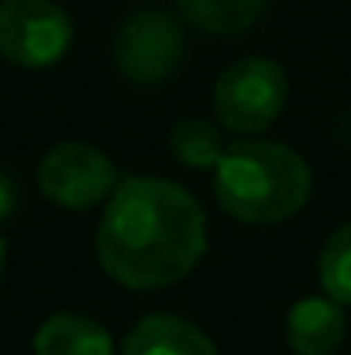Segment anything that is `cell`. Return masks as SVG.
I'll return each instance as SVG.
<instances>
[{"label":"cell","instance_id":"5bb4252c","mask_svg":"<svg viewBox=\"0 0 351 355\" xmlns=\"http://www.w3.org/2000/svg\"><path fill=\"white\" fill-rule=\"evenodd\" d=\"M3 255H7V245H3V238H0V272H3Z\"/></svg>","mask_w":351,"mask_h":355},{"label":"cell","instance_id":"30bf717a","mask_svg":"<svg viewBox=\"0 0 351 355\" xmlns=\"http://www.w3.org/2000/svg\"><path fill=\"white\" fill-rule=\"evenodd\" d=\"M176 3L193 28L217 38H234L262 17L269 0H176Z\"/></svg>","mask_w":351,"mask_h":355},{"label":"cell","instance_id":"7c38bea8","mask_svg":"<svg viewBox=\"0 0 351 355\" xmlns=\"http://www.w3.org/2000/svg\"><path fill=\"white\" fill-rule=\"evenodd\" d=\"M317 272H321L324 293L351 307V221L327 238L321 262H317Z\"/></svg>","mask_w":351,"mask_h":355},{"label":"cell","instance_id":"8fae6325","mask_svg":"<svg viewBox=\"0 0 351 355\" xmlns=\"http://www.w3.org/2000/svg\"><path fill=\"white\" fill-rule=\"evenodd\" d=\"M172 155L190 169H214L224 155L221 128L207 118H183L172 124Z\"/></svg>","mask_w":351,"mask_h":355},{"label":"cell","instance_id":"277c9868","mask_svg":"<svg viewBox=\"0 0 351 355\" xmlns=\"http://www.w3.org/2000/svg\"><path fill=\"white\" fill-rule=\"evenodd\" d=\"M73 35V17L55 0H0V55L14 66H55Z\"/></svg>","mask_w":351,"mask_h":355},{"label":"cell","instance_id":"9c48e42d","mask_svg":"<svg viewBox=\"0 0 351 355\" xmlns=\"http://www.w3.org/2000/svg\"><path fill=\"white\" fill-rule=\"evenodd\" d=\"M35 355H114L111 331L83 314H52L35 331Z\"/></svg>","mask_w":351,"mask_h":355},{"label":"cell","instance_id":"ba28073f","mask_svg":"<svg viewBox=\"0 0 351 355\" xmlns=\"http://www.w3.org/2000/svg\"><path fill=\"white\" fill-rule=\"evenodd\" d=\"M120 355H217V345L186 318L148 314L127 331Z\"/></svg>","mask_w":351,"mask_h":355},{"label":"cell","instance_id":"8992f818","mask_svg":"<svg viewBox=\"0 0 351 355\" xmlns=\"http://www.w3.org/2000/svg\"><path fill=\"white\" fill-rule=\"evenodd\" d=\"M183 62V28L162 10H138L124 17L114 35L117 73L138 87L165 83Z\"/></svg>","mask_w":351,"mask_h":355},{"label":"cell","instance_id":"3957f363","mask_svg":"<svg viewBox=\"0 0 351 355\" xmlns=\"http://www.w3.org/2000/svg\"><path fill=\"white\" fill-rule=\"evenodd\" d=\"M286 97H289L286 69L272 59L248 55L221 73L214 87V111L221 128L241 138H255L282 114Z\"/></svg>","mask_w":351,"mask_h":355},{"label":"cell","instance_id":"6da1fadb","mask_svg":"<svg viewBox=\"0 0 351 355\" xmlns=\"http://www.w3.org/2000/svg\"><path fill=\"white\" fill-rule=\"evenodd\" d=\"M207 252V214L197 197L159 176H131L107 197L97 259L131 290H159L186 279Z\"/></svg>","mask_w":351,"mask_h":355},{"label":"cell","instance_id":"7a4b0ae2","mask_svg":"<svg viewBox=\"0 0 351 355\" xmlns=\"http://www.w3.org/2000/svg\"><path fill=\"white\" fill-rule=\"evenodd\" d=\"M307 159L265 138H241L224 148L214 166V193L224 214L241 225H282L300 214L310 200Z\"/></svg>","mask_w":351,"mask_h":355},{"label":"cell","instance_id":"4fadbf2b","mask_svg":"<svg viewBox=\"0 0 351 355\" xmlns=\"http://www.w3.org/2000/svg\"><path fill=\"white\" fill-rule=\"evenodd\" d=\"M17 207V187L7 173H0V221H7Z\"/></svg>","mask_w":351,"mask_h":355},{"label":"cell","instance_id":"5b68a950","mask_svg":"<svg viewBox=\"0 0 351 355\" xmlns=\"http://www.w3.org/2000/svg\"><path fill=\"white\" fill-rule=\"evenodd\" d=\"M38 187L66 211H90L114 193L117 169L107 152L87 141H59L42 155Z\"/></svg>","mask_w":351,"mask_h":355},{"label":"cell","instance_id":"52a82bcc","mask_svg":"<svg viewBox=\"0 0 351 355\" xmlns=\"http://www.w3.org/2000/svg\"><path fill=\"white\" fill-rule=\"evenodd\" d=\"M348 318L334 297H303L286 314V342L296 355H334L345 342Z\"/></svg>","mask_w":351,"mask_h":355}]
</instances>
